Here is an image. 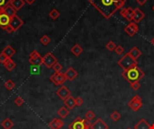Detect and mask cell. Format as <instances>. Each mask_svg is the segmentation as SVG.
<instances>
[{
	"label": "cell",
	"instance_id": "f35d334b",
	"mask_svg": "<svg viewBox=\"0 0 154 129\" xmlns=\"http://www.w3.org/2000/svg\"><path fill=\"white\" fill-rule=\"evenodd\" d=\"M84 103V100H83V99L81 97H77L76 98V106H81V105Z\"/></svg>",
	"mask_w": 154,
	"mask_h": 129
},
{
	"label": "cell",
	"instance_id": "f1b7e54d",
	"mask_svg": "<svg viewBox=\"0 0 154 129\" xmlns=\"http://www.w3.org/2000/svg\"><path fill=\"white\" fill-rule=\"evenodd\" d=\"M5 87L7 91H12L16 87V84L12 80H8L5 83Z\"/></svg>",
	"mask_w": 154,
	"mask_h": 129
},
{
	"label": "cell",
	"instance_id": "d6986e66",
	"mask_svg": "<svg viewBox=\"0 0 154 129\" xmlns=\"http://www.w3.org/2000/svg\"><path fill=\"white\" fill-rule=\"evenodd\" d=\"M134 129H150V125L147 122L146 119H141L134 126Z\"/></svg>",
	"mask_w": 154,
	"mask_h": 129
},
{
	"label": "cell",
	"instance_id": "ac0fdd59",
	"mask_svg": "<svg viewBox=\"0 0 154 129\" xmlns=\"http://www.w3.org/2000/svg\"><path fill=\"white\" fill-rule=\"evenodd\" d=\"M10 21H11V17L8 16L6 14H2L0 15V27H6L7 25L10 24Z\"/></svg>",
	"mask_w": 154,
	"mask_h": 129
},
{
	"label": "cell",
	"instance_id": "836d02e7",
	"mask_svg": "<svg viewBox=\"0 0 154 129\" xmlns=\"http://www.w3.org/2000/svg\"><path fill=\"white\" fill-rule=\"evenodd\" d=\"M130 84H131V87H132V89H133L134 91H137V90H139L140 87H141V84H140L139 81L133 82V83H131Z\"/></svg>",
	"mask_w": 154,
	"mask_h": 129
},
{
	"label": "cell",
	"instance_id": "52a82bcc",
	"mask_svg": "<svg viewBox=\"0 0 154 129\" xmlns=\"http://www.w3.org/2000/svg\"><path fill=\"white\" fill-rule=\"evenodd\" d=\"M50 79H51V81L52 82V83H53L55 85H57V86H59V85H63L64 83L67 81V78H66L65 75H64L63 73H61V72H60V73L55 72V73L51 76Z\"/></svg>",
	"mask_w": 154,
	"mask_h": 129
},
{
	"label": "cell",
	"instance_id": "30bf717a",
	"mask_svg": "<svg viewBox=\"0 0 154 129\" xmlns=\"http://www.w3.org/2000/svg\"><path fill=\"white\" fill-rule=\"evenodd\" d=\"M120 15L125 18L128 22H133L134 19V9L132 7H127V8H122L120 11Z\"/></svg>",
	"mask_w": 154,
	"mask_h": 129
},
{
	"label": "cell",
	"instance_id": "681fc988",
	"mask_svg": "<svg viewBox=\"0 0 154 129\" xmlns=\"http://www.w3.org/2000/svg\"><path fill=\"white\" fill-rule=\"evenodd\" d=\"M127 129H132V128H127Z\"/></svg>",
	"mask_w": 154,
	"mask_h": 129
},
{
	"label": "cell",
	"instance_id": "9a60e30c",
	"mask_svg": "<svg viewBox=\"0 0 154 129\" xmlns=\"http://www.w3.org/2000/svg\"><path fill=\"white\" fill-rule=\"evenodd\" d=\"M63 102H64L65 107L68 108L69 110H71L76 107V99L74 97H72L71 95L68 97L66 100H64Z\"/></svg>",
	"mask_w": 154,
	"mask_h": 129
},
{
	"label": "cell",
	"instance_id": "44dd1931",
	"mask_svg": "<svg viewBox=\"0 0 154 129\" xmlns=\"http://www.w3.org/2000/svg\"><path fill=\"white\" fill-rule=\"evenodd\" d=\"M25 4V0H12L11 3H10V5L15 8L16 11H18L22 7H23Z\"/></svg>",
	"mask_w": 154,
	"mask_h": 129
},
{
	"label": "cell",
	"instance_id": "603a6c76",
	"mask_svg": "<svg viewBox=\"0 0 154 129\" xmlns=\"http://www.w3.org/2000/svg\"><path fill=\"white\" fill-rule=\"evenodd\" d=\"M4 14L7 15L10 17H13L14 15H16V11L11 5H7L6 6L4 7Z\"/></svg>",
	"mask_w": 154,
	"mask_h": 129
},
{
	"label": "cell",
	"instance_id": "7a4b0ae2",
	"mask_svg": "<svg viewBox=\"0 0 154 129\" xmlns=\"http://www.w3.org/2000/svg\"><path fill=\"white\" fill-rule=\"evenodd\" d=\"M144 75H145L144 72L138 66H135L127 70H124L122 73V76L127 82H129L130 84L133 83V82L140 81L141 79H143L144 77Z\"/></svg>",
	"mask_w": 154,
	"mask_h": 129
},
{
	"label": "cell",
	"instance_id": "5b68a950",
	"mask_svg": "<svg viewBox=\"0 0 154 129\" xmlns=\"http://www.w3.org/2000/svg\"><path fill=\"white\" fill-rule=\"evenodd\" d=\"M58 62L57 58L55 57V56L51 53L48 52L44 56H42V64L47 67V68H52V66Z\"/></svg>",
	"mask_w": 154,
	"mask_h": 129
},
{
	"label": "cell",
	"instance_id": "f546056e",
	"mask_svg": "<svg viewBox=\"0 0 154 129\" xmlns=\"http://www.w3.org/2000/svg\"><path fill=\"white\" fill-rule=\"evenodd\" d=\"M40 42L43 45V46H47L50 42H51V39L48 35H43V36L40 39Z\"/></svg>",
	"mask_w": 154,
	"mask_h": 129
},
{
	"label": "cell",
	"instance_id": "d6a6232c",
	"mask_svg": "<svg viewBox=\"0 0 154 129\" xmlns=\"http://www.w3.org/2000/svg\"><path fill=\"white\" fill-rule=\"evenodd\" d=\"M105 48L107 49L109 51H114V50H115V48H116V45H115V43L114 42V41H109L108 43H106V45H105Z\"/></svg>",
	"mask_w": 154,
	"mask_h": 129
},
{
	"label": "cell",
	"instance_id": "cb8c5ba5",
	"mask_svg": "<svg viewBox=\"0 0 154 129\" xmlns=\"http://www.w3.org/2000/svg\"><path fill=\"white\" fill-rule=\"evenodd\" d=\"M4 66L6 70H8V71H12L14 68H16V64L11 59V58H7L6 61L4 63Z\"/></svg>",
	"mask_w": 154,
	"mask_h": 129
},
{
	"label": "cell",
	"instance_id": "8d00e7d4",
	"mask_svg": "<svg viewBox=\"0 0 154 129\" xmlns=\"http://www.w3.org/2000/svg\"><path fill=\"white\" fill-rule=\"evenodd\" d=\"M23 103H25V101H23V100L21 97L16 98V100H15V104L16 105V106L20 107V106H22V105H23Z\"/></svg>",
	"mask_w": 154,
	"mask_h": 129
},
{
	"label": "cell",
	"instance_id": "7dc6e473",
	"mask_svg": "<svg viewBox=\"0 0 154 129\" xmlns=\"http://www.w3.org/2000/svg\"><path fill=\"white\" fill-rule=\"evenodd\" d=\"M150 129H154V124L150 125Z\"/></svg>",
	"mask_w": 154,
	"mask_h": 129
},
{
	"label": "cell",
	"instance_id": "60d3db41",
	"mask_svg": "<svg viewBox=\"0 0 154 129\" xmlns=\"http://www.w3.org/2000/svg\"><path fill=\"white\" fill-rule=\"evenodd\" d=\"M3 30H4V31H6L7 33H12V32L14 31V29L11 27V25H10V24H9V25H7V26H6V27H4V28H3Z\"/></svg>",
	"mask_w": 154,
	"mask_h": 129
},
{
	"label": "cell",
	"instance_id": "ba28073f",
	"mask_svg": "<svg viewBox=\"0 0 154 129\" xmlns=\"http://www.w3.org/2000/svg\"><path fill=\"white\" fill-rule=\"evenodd\" d=\"M138 31H139L138 24L135 22H131L124 28V32L127 33L128 36H130V37H134Z\"/></svg>",
	"mask_w": 154,
	"mask_h": 129
},
{
	"label": "cell",
	"instance_id": "74e56055",
	"mask_svg": "<svg viewBox=\"0 0 154 129\" xmlns=\"http://www.w3.org/2000/svg\"><path fill=\"white\" fill-rule=\"evenodd\" d=\"M12 0H0V7H5L7 5H10Z\"/></svg>",
	"mask_w": 154,
	"mask_h": 129
},
{
	"label": "cell",
	"instance_id": "2e32d148",
	"mask_svg": "<svg viewBox=\"0 0 154 129\" xmlns=\"http://www.w3.org/2000/svg\"><path fill=\"white\" fill-rule=\"evenodd\" d=\"M67 80L69 81H73L77 76H78V72L76 71V70L73 68V67H69L67 70H66V72L64 73Z\"/></svg>",
	"mask_w": 154,
	"mask_h": 129
},
{
	"label": "cell",
	"instance_id": "bcb514c9",
	"mask_svg": "<svg viewBox=\"0 0 154 129\" xmlns=\"http://www.w3.org/2000/svg\"><path fill=\"white\" fill-rule=\"evenodd\" d=\"M150 43H151V44H152V45L154 46V37H153V38H152V39L150 40Z\"/></svg>",
	"mask_w": 154,
	"mask_h": 129
},
{
	"label": "cell",
	"instance_id": "8992f818",
	"mask_svg": "<svg viewBox=\"0 0 154 129\" xmlns=\"http://www.w3.org/2000/svg\"><path fill=\"white\" fill-rule=\"evenodd\" d=\"M29 63L33 66H40L42 64V56L36 50H33L30 54Z\"/></svg>",
	"mask_w": 154,
	"mask_h": 129
},
{
	"label": "cell",
	"instance_id": "f907efd6",
	"mask_svg": "<svg viewBox=\"0 0 154 129\" xmlns=\"http://www.w3.org/2000/svg\"><path fill=\"white\" fill-rule=\"evenodd\" d=\"M88 129H91V128H88Z\"/></svg>",
	"mask_w": 154,
	"mask_h": 129
},
{
	"label": "cell",
	"instance_id": "c3c4849f",
	"mask_svg": "<svg viewBox=\"0 0 154 129\" xmlns=\"http://www.w3.org/2000/svg\"><path fill=\"white\" fill-rule=\"evenodd\" d=\"M152 10H153V11H154V6H152Z\"/></svg>",
	"mask_w": 154,
	"mask_h": 129
},
{
	"label": "cell",
	"instance_id": "8fae6325",
	"mask_svg": "<svg viewBox=\"0 0 154 129\" xmlns=\"http://www.w3.org/2000/svg\"><path fill=\"white\" fill-rule=\"evenodd\" d=\"M69 129H86L84 126V121H83L81 118L78 116L69 126Z\"/></svg>",
	"mask_w": 154,
	"mask_h": 129
},
{
	"label": "cell",
	"instance_id": "7bdbcfd3",
	"mask_svg": "<svg viewBox=\"0 0 154 129\" xmlns=\"http://www.w3.org/2000/svg\"><path fill=\"white\" fill-rule=\"evenodd\" d=\"M147 2V0H136V3L140 6H144Z\"/></svg>",
	"mask_w": 154,
	"mask_h": 129
},
{
	"label": "cell",
	"instance_id": "7c38bea8",
	"mask_svg": "<svg viewBox=\"0 0 154 129\" xmlns=\"http://www.w3.org/2000/svg\"><path fill=\"white\" fill-rule=\"evenodd\" d=\"M56 94L60 97L61 100H66L68 97H69L71 95V91H70L66 86H61L60 89H59L57 91H56Z\"/></svg>",
	"mask_w": 154,
	"mask_h": 129
},
{
	"label": "cell",
	"instance_id": "6da1fadb",
	"mask_svg": "<svg viewBox=\"0 0 154 129\" xmlns=\"http://www.w3.org/2000/svg\"><path fill=\"white\" fill-rule=\"evenodd\" d=\"M88 2L105 19H110L118 10L124 8L126 0H88Z\"/></svg>",
	"mask_w": 154,
	"mask_h": 129
},
{
	"label": "cell",
	"instance_id": "277c9868",
	"mask_svg": "<svg viewBox=\"0 0 154 129\" xmlns=\"http://www.w3.org/2000/svg\"><path fill=\"white\" fill-rule=\"evenodd\" d=\"M128 106L134 112L138 111L141 107H143V100H141V98L138 94H136L128 102Z\"/></svg>",
	"mask_w": 154,
	"mask_h": 129
},
{
	"label": "cell",
	"instance_id": "ffe728a7",
	"mask_svg": "<svg viewBox=\"0 0 154 129\" xmlns=\"http://www.w3.org/2000/svg\"><path fill=\"white\" fill-rule=\"evenodd\" d=\"M128 54L131 56L134 60H137L138 58L141 56V51L137 48V47H134V48H132L129 50Z\"/></svg>",
	"mask_w": 154,
	"mask_h": 129
},
{
	"label": "cell",
	"instance_id": "4316f807",
	"mask_svg": "<svg viewBox=\"0 0 154 129\" xmlns=\"http://www.w3.org/2000/svg\"><path fill=\"white\" fill-rule=\"evenodd\" d=\"M1 126L5 128V129H10L14 126V122L12 121L10 119H6L5 120H3V122L1 123Z\"/></svg>",
	"mask_w": 154,
	"mask_h": 129
},
{
	"label": "cell",
	"instance_id": "ee69618b",
	"mask_svg": "<svg viewBox=\"0 0 154 129\" xmlns=\"http://www.w3.org/2000/svg\"><path fill=\"white\" fill-rule=\"evenodd\" d=\"M25 3H27L28 5H32V4L34 3L35 0H25Z\"/></svg>",
	"mask_w": 154,
	"mask_h": 129
},
{
	"label": "cell",
	"instance_id": "ab89813d",
	"mask_svg": "<svg viewBox=\"0 0 154 129\" xmlns=\"http://www.w3.org/2000/svg\"><path fill=\"white\" fill-rule=\"evenodd\" d=\"M83 121H84V126H85V127H86V129H88V128H91V126H92V124H91V122L89 121V120H88V119H83Z\"/></svg>",
	"mask_w": 154,
	"mask_h": 129
},
{
	"label": "cell",
	"instance_id": "1f68e13d",
	"mask_svg": "<svg viewBox=\"0 0 154 129\" xmlns=\"http://www.w3.org/2000/svg\"><path fill=\"white\" fill-rule=\"evenodd\" d=\"M110 118H111V119L112 120H114V121H118L120 119H121V114L118 112V111H114L111 115H110Z\"/></svg>",
	"mask_w": 154,
	"mask_h": 129
},
{
	"label": "cell",
	"instance_id": "83f0119b",
	"mask_svg": "<svg viewBox=\"0 0 154 129\" xmlns=\"http://www.w3.org/2000/svg\"><path fill=\"white\" fill-rule=\"evenodd\" d=\"M60 15H61V14H60V12H59L57 9H52L50 13H49V16L52 19V20H56V19H58L59 17H60Z\"/></svg>",
	"mask_w": 154,
	"mask_h": 129
},
{
	"label": "cell",
	"instance_id": "5bb4252c",
	"mask_svg": "<svg viewBox=\"0 0 154 129\" xmlns=\"http://www.w3.org/2000/svg\"><path fill=\"white\" fill-rule=\"evenodd\" d=\"M91 129H108V126L102 119H97L92 124Z\"/></svg>",
	"mask_w": 154,
	"mask_h": 129
},
{
	"label": "cell",
	"instance_id": "d4e9b609",
	"mask_svg": "<svg viewBox=\"0 0 154 129\" xmlns=\"http://www.w3.org/2000/svg\"><path fill=\"white\" fill-rule=\"evenodd\" d=\"M70 51H71V53H72L74 56H79L81 55V53L83 52V49H82V47L79 46L78 44H75V45L72 47V48H71V50H70Z\"/></svg>",
	"mask_w": 154,
	"mask_h": 129
},
{
	"label": "cell",
	"instance_id": "7402d4cb",
	"mask_svg": "<svg viewBox=\"0 0 154 129\" xmlns=\"http://www.w3.org/2000/svg\"><path fill=\"white\" fill-rule=\"evenodd\" d=\"M2 53L5 55V56H6V57L7 58H11L12 56H13L15 54H16V50L12 48V47L10 46V45H7L6 48L3 50V51H2Z\"/></svg>",
	"mask_w": 154,
	"mask_h": 129
},
{
	"label": "cell",
	"instance_id": "b9f144b4",
	"mask_svg": "<svg viewBox=\"0 0 154 129\" xmlns=\"http://www.w3.org/2000/svg\"><path fill=\"white\" fill-rule=\"evenodd\" d=\"M6 59H7L6 56H5L3 53L0 54V63H3V64H4V63L6 61Z\"/></svg>",
	"mask_w": 154,
	"mask_h": 129
},
{
	"label": "cell",
	"instance_id": "4fadbf2b",
	"mask_svg": "<svg viewBox=\"0 0 154 129\" xmlns=\"http://www.w3.org/2000/svg\"><path fill=\"white\" fill-rule=\"evenodd\" d=\"M145 17V15L143 11H141L140 8H135L134 9V19H133V22H135V23H138L140 22H141L143 18Z\"/></svg>",
	"mask_w": 154,
	"mask_h": 129
},
{
	"label": "cell",
	"instance_id": "9c48e42d",
	"mask_svg": "<svg viewBox=\"0 0 154 129\" xmlns=\"http://www.w3.org/2000/svg\"><path fill=\"white\" fill-rule=\"evenodd\" d=\"M23 23H25V22H23V21L21 18H19L16 15H14L13 17H11L10 25H11L12 28L14 29V31H18L23 25Z\"/></svg>",
	"mask_w": 154,
	"mask_h": 129
},
{
	"label": "cell",
	"instance_id": "484cf974",
	"mask_svg": "<svg viewBox=\"0 0 154 129\" xmlns=\"http://www.w3.org/2000/svg\"><path fill=\"white\" fill-rule=\"evenodd\" d=\"M69 114V110L66 107H61L60 109L58 110V115L61 119H66Z\"/></svg>",
	"mask_w": 154,
	"mask_h": 129
},
{
	"label": "cell",
	"instance_id": "e0dca14e",
	"mask_svg": "<svg viewBox=\"0 0 154 129\" xmlns=\"http://www.w3.org/2000/svg\"><path fill=\"white\" fill-rule=\"evenodd\" d=\"M63 126H64V122L61 119H53L49 123V126L52 129H61Z\"/></svg>",
	"mask_w": 154,
	"mask_h": 129
},
{
	"label": "cell",
	"instance_id": "3957f363",
	"mask_svg": "<svg viewBox=\"0 0 154 129\" xmlns=\"http://www.w3.org/2000/svg\"><path fill=\"white\" fill-rule=\"evenodd\" d=\"M117 64L121 68L124 69V70H127L129 68L133 67V66H138L137 60H134V58L130 56L128 53H126L123 57H121L120 59L118 60Z\"/></svg>",
	"mask_w": 154,
	"mask_h": 129
},
{
	"label": "cell",
	"instance_id": "f6af8a7d",
	"mask_svg": "<svg viewBox=\"0 0 154 129\" xmlns=\"http://www.w3.org/2000/svg\"><path fill=\"white\" fill-rule=\"evenodd\" d=\"M4 14V7H0V15Z\"/></svg>",
	"mask_w": 154,
	"mask_h": 129
},
{
	"label": "cell",
	"instance_id": "e575fe53",
	"mask_svg": "<svg viewBox=\"0 0 154 129\" xmlns=\"http://www.w3.org/2000/svg\"><path fill=\"white\" fill-rule=\"evenodd\" d=\"M114 52H115L118 56H120V55L124 54V49L123 48L122 46L118 45V46H116V48H115V50H114Z\"/></svg>",
	"mask_w": 154,
	"mask_h": 129
},
{
	"label": "cell",
	"instance_id": "4dcf8cb0",
	"mask_svg": "<svg viewBox=\"0 0 154 129\" xmlns=\"http://www.w3.org/2000/svg\"><path fill=\"white\" fill-rule=\"evenodd\" d=\"M85 118H86V119L91 121V120H93L95 118H96V114H95L92 110H88L85 114Z\"/></svg>",
	"mask_w": 154,
	"mask_h": 129
},
{
	"label": "cell",
	"instance_id": "d590c367",
	"mask_svg": "<svg viewBox=\"0 0 154 129\" xmlns=\"http://www.w3.org/2000/svg\"><path fill=\"white\" fill-rule=\"evenodd\" d=\"M52 68H53V70L55 72H57V73H60L61 70H62V66L59 63V62H57L53 66H52Z\"/></svg>",
	"mask_w": 154,
	"mask_h": 129
}]
</instances>
